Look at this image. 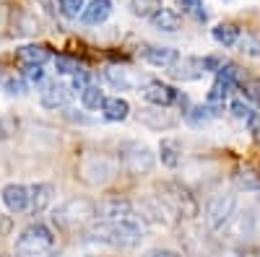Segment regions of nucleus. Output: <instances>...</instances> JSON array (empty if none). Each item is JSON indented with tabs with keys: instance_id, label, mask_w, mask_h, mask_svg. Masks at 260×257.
Listing matches in <instances>:
<instances>
[{
	"instance_id": "aec40b11",
	"label": "nucleus",
	"mask_w": 260,
	"mask_h": 257,
	"mask_svg": "<svg viewBox=\"0 0 260 257\" xmlns=\"http://www.w3.org/2000/svg\"><path fill=\"white\" fill-rule=\"evenodd\" d=\"M16 57L24 62V65H45V62L52 57V52L45 45H24V47L16 50Z\"/></svg>"
},
{
	"instance_id": "dca6fc26",
	"label": "nucleus",
	"mask_w": 260,
	"mask_h": 257,
	"mask_svg": "<svg viewBox=\"0 0 260 257\" xmlns=\"http://www.w3.org/2000/svg\"><path fill=\"white\" fill-rule=\"evenodd\" d=\"M112 13V0H91V3H86L83 11H81V21L86 26H99L104 24L107 18Z\"/></svg>"
},
{
	"instance_id": "f704fd0d",
	"label": "nucleus",
	"mask_w": 260,
	"mask_h": 257,
	"mask_svg": "<svg viewBox=\"0 0 260 257\" xmlns=\"http://www.w3.org/2000/svg\"><path fill=\"white\" fill-rule=\"evenodd\" d=\"M24 78L26 83H42L45 81V70H42V65H24Z\"/></svg>"
},
{
	"instance_id": "2eb2a0df",
	"label": "nucleus",
	"mask_w": 260,
	"mask_h": 257,
	"mask_svg": "<svg viewBox=\"0 0 260 257\" xmlns=\"http://www.w3.org/2000/svg\"><path fill=\"white\" fill-rule=\"evenodd\" d=\"M55 200V187L50 182H39L34 187H29V210L34 213H45Z\"/></svg>"
},
{
	"instance_id": "a19ab883",
	"label": "nucleus",
	"mask_w": 260,
	"mask_h": 257,
	"mask_svg": "<svg viewBox=\"0 0 260 257\" xmlns=\"http://www.w3.org/2000/svg\"><path fill=\"white\" fill-rule=\"evenodd\" d=\"M229 257H240V254H229Z\"/></svg>"
},
{
	"instance_id": "2f4dec72",
	"label": "nucleus",
	"mask_w": 260,
	"mask_h": 257,
	"mask_svg": "<svg viewBox=\"0 0 260 257\" xmlns=\"http://www.w3.org/2000/svg\"><path fill=\"white\" fill-rule=\"evenodd\" d=\"M240 52H245V55H250V57H257L260 55V39L255 36V34H245V36H240Z\"/></svg>"
},
{
	"instance_id": "4468645a",
	"label": "nucleus",
	"mask_w": 260,
	"mask_h": 257,
	"mask_svg": "<svg viewBox=\"0 0 260 257\" xmlns=\"http://www.w3.org/2000/svg\"><path fill=\"white\" fill-rule=\"evenodd\" d=\"M3 203L11 213H24L29 210V187L26 185H18V182H11L3 187Z\"/></svg>"
},
{
	"instance_id": "4c0bfd02",
	"label": "nucleus",
	"mask_w": 260,
	"mask_h": 257,
	"mask_svg": "<svg viewBox=\"0 0 260 257\" xmlns=\"http://www.w3.org/2000/svg\"><path fill=\"white\" fill-rule=\"evenodd\" d=\"M146 257H180L175 249H151L146 252Z\"/></svg>"
},
{
	"instance_id": "ddd939ff",
	"label": "nucleus",
	"mask_w": 260,
	"mask_h": 257,
	"mask_svg": "<svg viewBox=\"0 0 260 257\" xmlns=\"http://www.w3.org/2000/svg\"><path fill=\"white\" fill-rule=\"evenodd\" d=\"M96 218L99 221H120V218H136V208L127 200H104L96 205Z\"/></svg>"
},
{
	"instance_id": "20e7f679",
	"label": "nucleus",
	"mask_w": 260,
	"mask_h": 257,
	"mask_svg": "<svg viewBox=\"0 0 260 257\" xmlns=\"http://www.w3.org/2000/svg\"><path fill=\"white\" fill-rule=\"evenodd\" d=\"M78 174L89 187H104V185H110L115 179L117 164L110 156H104V154H94V156H86L81 161Z\"/></svg>"
},
{
	"instance_id": "39448f33",
	"label": "nucleus",
	"mask_w": 260,
	"mask_h": 257,
	"mask_svg": "<svg viewBox=\"0 0 260 257\" xmlns=\"http://www.w3.org/2000/svg\"><path fill=\"white\" fill-rule=\"evenodd\" d=\"M120 164L130 174H148L156 166V154L141 140H127L120 145Z\"/></svg>"
},
{
	"instance_id": "393cba45",
	"label": "nucleus",
	"mask_w": 260,
	"mask_h": 257,
	"mask_svg": "<svg viewBox=\"0 0 260 257\" xmlns=\"http://www.w3.org/2000/svg\"><path fill=\"white\" fill-rule=\"evenodd\" d=\"M127 8L138 18H151V16H156L164 8V3L161 0H127Z\"/></svg>"
},
{
	"instance_id": "b1692460",
	"label": "nucleus",
	"mask_w": 260,
	"mask_h": 257,
	"mask_svg": "<svg viewBox=\"0 0 260 257\" xmlns=\"http://www.w3.org/2000/svg\"><path fill=\"white\" fill-rule=\"evenodd\" d=\"M234 89V86L229 83V81H224V78H219L216 76V81H213V86L208 89V94H206V104H213V106H224V101L229 99V91Z\"/></svg>"
},
{
	"instance_id": "f3484780",
	"label": "nucleus",
	"mask_w": 260,
	"mask_h": 257,
	"mask_svg": "<svg viewBox=\"0 0 260 257\" xmlns=\"http://www.w3.org/2000/svg\"><path fill=\"white\" fill-rule=\"evenodd\" d=\"M99 112L107 122H122L130 117V104L120 96H104L102 106H99Z\"/></svg>"
},
{
	"instance_id": "ea45409f",
	"label": "nucleus",
	"mask_w": 260,
	"mask_h": 257,
	"mask_svg": "<svg viewBox=\"0 0 260 257\" xmlns=\"http://www.w3.org/2000/svg\"><path fill=\"white\" fill-rule=\"evenodd\" d=\"M86 257H99V254H86Z\"/></svg>"
},
{
	"instance_id": "c85d7f7f",
	"label": "nucleus",
	"mask_w": 260,
	"mask_h": 257,
	"mask_svg": "<svg viewBox=\"0 0 260 257\" xmlns=\"http://www.w3.org/2000/svg\"><path fill=\"white\" fill-rule=\"evenodd\" d=\"M237 89H242V96L247 104H260V78H242V83Z\"/></svg>"
},
{
	"instance_id": "0eeeda50",
	"label": "nucleus",
	"mask_w": 260,
	"mask_h": 257,
	"mask_svg": "<svg viewBox=\"0 0 260 257\" xmlns=\"http://www.w3.org/2000/svg\"><path fill=\"white\" fill-rule=\"evenodd\" d=\"M234 208H237V198L229 195V192H221V195H213L206 205V226L208 231H221L224 226H229V221L234 218Z\"/></svg>"
},
{
	"instance_id": "72a5a7b5",
	"label": "nucleus",
	"mask_w": 260,
	"mask_h": 257,
	"mask_svg": "<svg viewBox=\"0 0 260 257\" xmlns=\"http://www.w3.org/2000/svg\"><path fill=\"white\" fill-rule=\"evenodd\" d=\"M6 94L8 96H24L26 94V81L24 78H8L6 81Z\"/></svg>"
},
{
	"instance_id": "6e6552de",
	"label": "nucleus",
	"mask_w": 260,
	"mask_h": 257,
	"mask_svg": "<svg viewBox=\"0 0 260 257\" xmlns=\"http://www.w3.org/2000/svg\"><path fill=\"white\" fill-rule=\"evenodd\" d=\"M138 122L146 125L148 130H172V127L177 125V117L172 115L167 106H143V109L138 112Z\"/></svg>"
},
{
	"instance_id": "a211bd4d",
	"label": "nucleus",
	"mask_w": 260,
	"mask_h": 257,
	"mask_svg": "<svg viewBox=\"0 0 260 257\" xmlns=\"http://www.w3.org/2000/svg\"><path fill=\"white\" fill-rule=\"evenodd\" d=\"M224 115V106H213V104H195L190 106V109L185 112V120L192 125V127H203L208 125L211 120L221 117Z\"/></svg>"
},
{
	"instance_id": "a878e982",
	"label": "nucleus",
	"mask_w": 260,
	"mask_h": 257,
	"mask_svg": "<svg viewBox=\"0 0 260 257\" xmlns=\"http://www.w3.org/2000/svg\"><path fill=\"white\" fill-rule=\"evenodd\" d=\"M234 185L242 192H260V174L255 169H240L234 174Z\"/></svg>"
},
{
	"instance_id": "5701e85b",
	"label": "nucleus",
	"mask_w": 260,
	"mask_h": 257,
	"mask_svg": "<svg viewBox=\"0 0 260 257\" xmlns=\"http://www.w3.org/2000/svg\"><path fill=\"white\" fill-rule=\"evenodd\" d=\"M211 36L216 45H221V47H234L237 42H240V26H234V24H216L211 29Z\"/></svg>"
},
{
	"instance_id": "cd10ccee",
	"label": "nucleus",
	"mask_w": 260,
	"mask_h": 257,
	"mask_svg": "<svg viewBox=\"0 0 260 257\" xmlns=\"http://www.w3.org/2000/svg\"><path fill=\"white\" fill-rule=\"evenodd\" d=\"M55 70L60 73V76H76V73H81L83 70V65L76 60V57H68V55H57L55 57Z\"/></svg>"
},
{
	"instance_id": "c756f323",
	"label": "nucleus",
	"mask_w": 260,
	"mask_h": 257,
	"mask_svg": "<svg viewBox=\"0 0 260 257\" xmlns=\"http://www.w3.org/2000/svg\"><path fill=\"white\" fill-rule=\"evenodd\" d=\"M177 8H180L182 13L195 16L198 21H206V18H208V13L203 11V0H177Z\"/></svg>"
},
{
	"instance_id": "f8f14e48",
	"label": "nucleus",
	"mask_w": 260,
	"mask_h": 257,
	"mask_svg": "<svg viewBox=\"0 0 260 257\" xmlns=\"http://www.w3.org/2000/svg\"><path fill=\"white\" fill-rule=\"evenodd\" d=\"M203 60L201 57H182V60H177L175 65L169 68V76L175 78V81H182V83H187V81H201L203 78Z\"/></svg>"
},
{
	"instance_id": "9b49d317",
	"label": "nucleus",
	"mask_w": 260,
	"mask_h": 257,
	"mask_svg": "<svg viewBox=\"0 0 260 257\" xmlns=\"http://www.w3.org/2000/svg\"><path fill=\"white\" fill-rule=\"evenodd\" d=\"M141 57L154 68H172L180 60V52L175 47H167V45H146L141 50Z\"/></svg>"
},
{
	"instance_id": "4be33fe9",
	"label": "nucleus",
	"mask_w": 260,
	"mask_h": 257,
	"mask_svg": "<svg viewBox=\"0 0 260 257\" xmlns=\"http://www.w3.org/2000/svg\"><path fill=\"white\" fill-rule=\"evenodd\" d=\"M104 78H107V83H110L112 89H117V91H133L136 86H138L127 68H107V70H104Z\"/></svg>"
},
{
	"instance_id": "58836bf2",
	"label": "nucleus",
	"mask_w": 260,
	"mask_h": 257,
	"mask_svg": "<svg viewBox=\"0 0 260 257\" xmlns=\"http://www.w3.org/2000/svg\"><path fill=\"white\" fill-rule=\"evenodd\" d=\"M3 133H6V127H3V122H0V138H3Z\"/></svg>"
},
{
	"instance_id": "f257e3e1",
	"label": "nucleus",
	"mask_w": 260,
	"mask_h": 257,
	"mask_svg": "<svg viewBox=\"0 0 260 257\" xmlns=\"http://www.w3.org/2000/svg\"><path fill=\"white\" fill-rule=\"evenodd\" d=\"M89 239L107 244V247H120V249H133L143 239V229L136 218H120V221H96L89 229Z\"/></svg>"
},
{
	"instance_id": "c9c22d12",
	"label": "nucleus",
	"mask_w": 260,
	"mask_h": 257,
	"mask_svg": "<svg viewBox=\"0 0 260 257\" xmlns=\"http://www.w3.org/2000/svg\"><path fill=\"white\" fill-rule=\"evenodd\" d=\"M203 60V70L206 73H219V68L224 65V62L216 57V55H206V57H201Z\"/></svg>"
},
{
	"instance_id": "e433bc0d",
	"label": "nucleus",
	"mask_w": 260,
	"mask_h": 257,
	"mask_svg": "<svg viewBox=\"0 0 260 257\" xmlns=\"http://www.w3.org/2000/svg\"><path fill=\"white\" fill-rule=\"evenodd\" d=\"M247 127H250L252 133H260V109H257V112H252V115L247 117Z\"/></svg>"
},
{
	"instance_id": "423d86ee",
	"label": "nucleus",
	"mask_w": 260,
	"mask_h": 257,
	"mask_svg": "<svg viewBox=\"0 0 260 257\" xmlns=\"http://www.w3.org/2000/svg\"><path fill=\"white\" fill-rule=\"evenodd\" d=\"M159 200L167 205V210L175 218H195L198 216V200L182 185H164Z\"/></svg>"
},
{
	"instance_id": "7c9ffc66",
	"label": "nucleus",
	"mask_w": 260,
	"mask_h": 257,
	"mask_svg": "<svg viewBox=\"0 0 260 257\" xmlns=\"http://www.w3.org/2000/svg\"><path fill=\"white\" fill-rule=\"evenodd\" d=\"M57 6H60V13L65 18H78L83 6H86V0H57Z\"/></svg>"
},
{
	"instance_id": "f03ea898",
	"label": "nucleus",
	"mask_w": 260,
	"mask_h": 257,
	"mask_svg": "<svg viewBox=\"0 0 260 257\" xmlns=\"http://www.w3.org/2000/svg\"><path fill=\"white\" fill-rule=\"evenodd\" d=\"M52 221L62 231H76L86 224L96 221V203L89 198H68L65 203H60L55 208Z\"/></svg>"
},
{
	"instance_id": "7ed1b4c3",
	"label": "nucleus",
	"mask_w": 260,
	"mask_h": 257,
	"mask_svg": "<svg viewBox=\"0 0 260 257\" xmlns=\"http://www.w3.org/2000/svg\"><path fill=\"white\" fill-rule=\"evenodd\" d=\"M52 244H55V234H52V229L47 224H42V221L29 224L16 237V252L21 257H39V254L50 252Z\"/></svg>"
},
{
	"instance_id": "412c9836",
	"label": "nucleus",
	"mask_w": 260,
	"mask_h": 257,
	"mask_svg": "<svg viewBox=\"0 0 260 257\" xmlns=\"http://www.w3.org/2000/svg\"><path fill=\"white\" fill-rule=\"evenodd\" d=\"M148 21H151V26H154L156 31H167V34L177 31V29H180V24H182L180 13H177V11H172V8H161L156 16H151Z\"/></svg>"
},
{
	"instance_id": "473e14b6",
	"label": "nucleus",
	"mask_w": 260,
	"mask_h": 257,
	"mask_svg": "<svg viewBox=\"0 0 260 257\" xmlns=\"http://www.w3.org/2000/svg\"><path fill=\"white\" fill-rule=\"evenodd\" d=\"M229 112H232L237 120H247V117L252 115L250 104H247V101H242V99H234V101H229Z\"/></svg>"
},
{
	"instance_id": "6ab92c4d",
	"label": "nucleus",
	"mask_w": 260,
	"mask_h": 257,
	"mask_svg": "<svg viewBox=\"0 0 260 257\" xmlns=\"http://www.w3.org/2000/svg\"><path fill=\"white\" fill-rule=\"evenodd\" d=\"M159 161L167 169H177L182 161V143L177 138H161L159 143Z\"/></svg>"
},
{
	"instance_id": "bb28decb",
	"label": "nucleus",
	"mask_w": 260,
	"mask_h": 257,
	"mask_svg": "<svg viewBox=\"0 0 260 257\" xmlns=\"http://www.w3.org/2000/svg\"><path fill=\"white\" fill-rule=\"evenodd\" d=\"M78 94H81V104L86 106V109H99L102 101H104V91L99 89V86H94V83H89Z\"/></svg>"
},
{
	"instance_id": "9d476101",
	"label": "nucleus",
	"mask_w": 260,
	"mask_h": 257,
	"mask_svg": "<svg viewBox=\"0 0 260 257\" xmlns=\"http://www.w3.org/2000/svg\"><path fill=\"white\" fill-rule=\"evenodd\" d=\"M39 101L47 109H57V106H65L71 101V86H65L60 81H47L39 91Z\"/></svg>"
},
{
	"instance_id": "1a4fd4ad",
	"label": "nucleus",
	"mask_w": 260,
	"mask_h": 257,
	"mask_svg": "<svg viewBox=\"0 0 260 257\" xmlns=\"http://www.w3.org/2000/svg\"><path fill=\"white\" fill-rule=\"evenodd\" d=\"M141 94L151 106H172L177 101V89H172L169 83H161V81H148L141 89Z\"/></svg>"
}]
</instances>
